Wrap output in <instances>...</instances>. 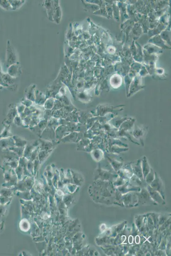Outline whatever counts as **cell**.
Returning a JSON list of instances; mask_svg holds the SVG:
<instances>
[{"label":"cell","instance_id":"obj_5","mask_svg":"<svg viewBox=\"0 0 171 256\" xmlns=\"http://www.w3.org/2000/svg\"><path fill=\"white\" fill-rule=\"evenodd\" d=\"M1 65H0V75H1Z\"/></svg>","mask_w":171,"mask_h":256},{"label":"cell","instance_id":"obj_1","mask_svg":"<svg viewBox=\"0 0 171 256\" xmlns=\"http://www.w3.org/2000/svg\"><path fill=\"white\" fill-rule=\"evenodd\" d=\"M17 57L15 51L12 47L10 43H8L7 48V59L6 64L9 67L16 62Z\"/></svg>","mask_w":171,"mask_h":256},{"label":"cell","instance_id":"obj_4","mask_svg":"<svg viewBox=\"0 0 171 256\" xmlns=\"http://www.w3.org/2000/svg\"><path fill=\"white\" fill-rule=\"evenodd\" d=\"M0 6L3 9L6 10H12L9 1H0Z\"/></svg>","mask_w":171,"mask_h":256},{"label":"cell","instance_id":"obj_7","mask_svg":"<svg viewBox=\"0 0 171 256\" xmlns=\"http://www.w3.org/2000/svg\"><path fill=\"white\" fill-rule=\"evenodd\" d=\"M0 227H1V225H0Z\"/></svg>","mask_w":171,"mask_h":256},{"label":"cell","instance_id":"obj_6","mask_svg":"<svg viewBox=\"0 0 171 256\" xmlns=\"http://www.w3.org/2000/svg\"><path fill=\"white\" fill-rule=\"evenodd\" d=\"M1 83H0V89H1Z\"/></svg>","mask_w":171,"mask_h":256},{"label":"cell","instance_id":"obj_2","mask_svg":"<svg viewBox=\"0 0 171 256\" xmlns=\"http://www.w3.org/2000/svg\"><path fill=\"white\" fill-rule=\"evenodd\" d=\"M20 74V69L18 65H12L8 69V74L12 77L16 76Z\"/></svg>","mask_w":171,"mask_h":256},{"label":"cell","instance_id":"obj_3","mask_svg":"<svg viewBox=\"0 0 171 256\" xmlns=\"http://www.w3.org/2000/svg\"><path fill=\"white\" fill-rule=\"evenodd\" d=\"M9 1L12 10L17 9L24 2V1Z\"/></svg>","mask_w":171,"mask_h":256}]
</instances>
